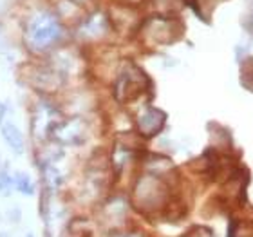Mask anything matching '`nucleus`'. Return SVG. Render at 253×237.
Instances as JSON below:
<instances>
[{"label":"nucleus","mask_w":253,"mask_h":237,"mask_svg":"<svg viewBox=\"0 0 253 237\" xmlns=\"http://www.w3.org/2000/svg\"><path fill=\"white\" fill-rule=\"evenodd\" d=\"M11 187H13V178H9V174H7L5 169H0V192H2V194H7Z\"/></svg>","instance_id":"obj_4"},{"label":"nucleus","mask_w":253,"mask_h":237,"mask_svg":"<svg viewBox=\"0 0 253 237\" xmlns=\"http://www.w3.org/2000/svg\"><path fill=\"white\" fill-rule=\"evenodd\" d=\"M27 237H33V236H31V234H29V236H27Z\"/></svg>","instance_id":"obj_5"},{"label":"nucleus","mask_w":253,"mask_h":237,"mask_svg":"<svg viewBox=\"0 0 253 237\" xmlns=\"http://www.w3.org/2000/svg\"><path fill=\"white\" fill-rule=\"evenodd\" d=\"M0 129H2V136H4L5 143H7L16 154L24 152V136H22L20 129H18L13 121L4 120V118H0Z\"/></svg>","instance_id":"obj_2"},{"label":"nucleus","mask_w":253,"mask_h":237,"mask_svg":"<svg viewBox=\"0 0 253 237\" xmlns=\"http://www.w3.org/2000/svg\"><path fill=\"white\" fill-rule=\"evenodd\" d=\"M13 187L24 195L35 194V183H33L31 176L24 174V172H16V174L13 176Z\"/></svg>","instance_id":"obj_3"},{"label":"nucleus","mask_w":253,"mask_h":237,"mask_svg":"<svg viewBox=\"0 0 253 237\" xmlns=\"http://www.w3.org/2000/svg\"><path fill=\"white\" fill-rule=\"evenodd\" d=\"M60 37V24L54 16L42 13L29 24V42L35 49H43L54 44Z\"/></svg>","instance_id":"obj_1"}]
</instances>
